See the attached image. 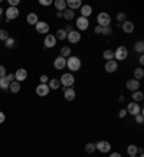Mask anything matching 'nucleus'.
<instances>
[{
	"mask_svg": "<svg viewBox=\"0 0 144 157\" xmlns=\"http://www.w3.org/2000/svg\"><path fill=\"white\" fill-rule=\"evenodd\" d=\"M143 151H144L143 147H138V153H140V154H143Z\"/></svg>",
	"mask_w": 144,
	"mask_h": 157,
	"instance_id": "864d4df0",
	"label": "nucleus"
},
{
	"mask_svg": "<svg viewBox=\"0 0 144 157\" xmlns=\"http://www.w3.org/2000/svg\"><path fill=\"white\" fill-rule=\"evenodd\" d=\"M130 157H137V156H130Z\"/></svg>",
	"mask_w": 144,
	"mask_h": 157,
	"instance_id": "4d7b16f0",
	"label": "nucleus"
},
{
	"mask_svg": "<svg viewBox=\"0 0 144 157\" xmlns=\"http://www.w3.org/2000/svg\"><path fill=\"white\" fill-rule=\"evenodd\" d=\"M9 85L10 82L7 81V78L6 76H0V88L2 90H9Z\"/></svg>",
	"mask_w": 144,
	"mask_h": 157,
	"instance_id": "c756f323",
	"label": "nucleus"
},
{
	"mask_svg": "<svg viewBox=\"0 0 144 157\" xmlns=\"http://www.w3.org/2000/svg\"><path fill=\"white\" fill-rule=\"evenodd\" d=\"M140 157H144V154H140Z\"/></svg>",
	"mask_w": 144,
	"mask_h": 157,
	"instance_id": "6e6d98bb",
	"label": "nucleus"
},
{
	"mask_svg": "<svg viewBox=\"0 0 144 157\" xmlns=\"http://www.w3.org/2000/svg\"><path fill=\"white\" fill-rule=\"evenodd\" d=\"M48 86H49V90H59L61 88V82H59V79L52 78V79H49Z\"/></svg>",
	"mask_w": 144,
	"mask_h": 157,
	"instance_id": "b1692460",
	"label": "nucleus"
},
{
	"mask_svg": "<svg viewBox=\"0 0 144 157\" xmlns=\"http://www.w3.org/2000/svg\"><path fill=\"white\" fill-rule=\"evenodd\" d=\"M63 97H65V100L66 101H74L75 100V97H77V92L75 90L69 86V88H63Z\"/></svg>",
	"mask_w": 144,
	"mask_h": 157,
	"instance_id": "9d476101",
	"label": "nucleus"
},
{
	"mask_svg": "<svg viewBox=\"0 0 144 157\" xmlns=\"http://www.w3.org/2000/svg\"><path fill=\"white\" fill-rule=\"evenodd\" d=\"M2 14H3V9H2V7H0V16H2Z\"/></svg>",
	"mask_w": 144,
	"mask_h": 157,
	"instance_id": "5fc2aeb1",
	"label": "nucleus"
},
{
	"mask_svg": "<svg viewBox=\"0 0 144 157\" xmlns=\"http://www.w3.org/2000/svg\"><path fill=\"white\" fill-rule=\"evenodd\" d=\"M101 35H104V36H110V35H112V28H111V26L102 28L101 29Z\"/></svg>",
	"mask_w": 144,
	"mask_h": 157,
	"instance_id": "f704fd0d",
	"label": "nucleus"
},
{
	"mask_svg": "<svg viewBox=\"0 0 144 157\" xmlns=\"http://www.w3.org/2000/svg\"><path fill=\"white\" fill-rule=\"evenodd\" d=\"M125 88L128 91H131V92H134V91H138L140 88V81H137V79H128L127 81V84H125Z\"/></svg>",
	"mask_w": 144,
	"mask_h": 157,
	"instance_id": "9b49d317",
	"label": "nucleus"
},
{
	"mask_svg": "<svg viewBox=\"0 0 144 157\" xmlns=\"http://www.w3.org/2000/svg\"><path fill=\"white\" fill-rule=\"evenodd\" d=\"M121 29L124 30L125 33H133L134 32V23L131 20H125L124 23H121Z\"/></svg>",
	"mask_w": 144,
	"mask_h": 157,
	"instance_id": "a211bd4d",
	"label": "nucleus"
},
{
	"mask_svg": "<svg viewBox=\"0 0 144 157\" xmlns=\"http://www.w3.org/2000/svg\"><path fill=\"white\" fill-rule=\"evenodd\" d=\"M68 36V32L65 30V29H58L56 33H55V38H56V40H65Z\"/></svg>",
	"mask_w": 144,
	"mask_h": 157,
	"instance_id": "5701e85b",
	"label": "nucleus"
},
{
	"mask_svg": "<svg viewBox=\"0 0 144 157\" xmlns=\"http://www.w3.org/2000/svg\"><path fill=\"white\" fill-rule=\"evenodd\" d=\"M19 0H9V5L12 6V7H16V6H19Z\"/></svg>",
	"mask_w": 144,
	"mask_h": 157,
	"instance_id": "37998d69",
	"label": "nucleus"
},
{
	"mask_svg": "<svg viewBox=\"0 0 144 157\" xmlns=\"http://www.w3.org/2000/svg\"><path fill=\"white\" fill-rule=\"evenodd\" d=\"M9 38V33H7V30H0V40L2 42H6Z\"/></svg>",
	"mask_w": 144,
	"mask_h": 157,
	"instance_id": "e433bc0d",
	"label": "nucleus"
},
{
	"mask_svg": "<svg viewBox=\"0 0 144 157\" xmlns=\"http://www.w3.org/2000/svg\"><path fill=\"white\" fill-rule=\"evenodd\" d=\"M97 22H98V26L101 28H107L111 25V16L107 12H101L98 16H97Z\"/></svg>",
	"mask_w": 144,
	"mask_h": 157,
	"instance_id": "f03ea898",
	"label": "nucleus"
},
{
	"mask_svg": "<svg viewBox=\"0 0 144 157\" xmlns=\"http://www.w3.org/2000/svg\"><path fill=\"white\" fill-rule=\"evenodd\" d=\"M36 26V32L38 33H45V35H48V32H49V25L46 23V22H42V20H39L38 23L35 25Z\"/></svg>",
	"mask_w": 144,
	"mask_h": 157,
	"instance_id": "6e6552de",
	"label": "nucleus"
},
{
	"mask_svg": "<svg viewBox=\"0 0 144 157\" xmlns=\"http://www.w3.org/2000/svg\"><path fill=\"white\" fill-rule=\"evenodd\" d=\"M117 69H118V62L115 61V59L107 61V63H105V71H107V72L112 74V72H115Z\"/></svg>",
	"mask_w": 144,
	"mask_h": 157,
	"instance_id": "dca6fc26",
	"label": "nucleus"
},
{
	"mask_svg": "<svg viewBox=\"0 0 144 157\" xmlns=\"http://www.w3.org/2000/svg\"><path fill=\"white\" fill-rule=\"evenodd\" d=\"M127 153H128L130 156H137V153H138V147H137L135 144H130L128 147H127Z\"/></svg>",
	"mask_w": 144,
	"mask_h": 157,
	"instance_id": "c85d7f7f",
	"label": "nucleus"
},
{
	"mask_svg": "<svg viewBox=\"0 0 144 157\" xmlns=\"http://www.w3.org/2000/svg\"><path fill=\"white\" fill-rule=\"evenodd\" d=\"M97 148H95V144L94 143H86L85 144V151L88 153V154H91V153H94Z\"/></svg>",
	"mask_w": 144,
	"mask_h": 157,
	"instance_id": "72a5a7b5",
	"label": "nucleus"
},
{
	"mask_svg": "<svg viewBox=\"0 0 144 157\" xmlns=\"http://www.w3.org/2000/svg\"><path fill=\"white\" fill-rule=\"evenodd\" d=\"M62 17L65 20H66V22H69V20H72V19H75V13H74V10H71V9H65L62 12Z\"/></svg>",
	"mask_w": 144,
	"mask_h": 157,
	"instance_id": "412c9836",
	"label": "nucleus"
},
{
	"mask_svg": "<svg viewBox=\"0 0 144 157\" xmlns=\"http://www.w3.org/2000/svg\"><path fill=\"white\" fill-rule=\"evenodd\" d=\"M110 157H121V154L115 151V153H112V154H110Z\"/></svg>",
	"mask_w": 144,
	"mask_h": 157,
	"instance_id": "09e8293b",
	"label": "nucleus"
},
{
	"mask_svg": "<svg viewBox=\"0 0 144 157\" xmlns=\"http://www.w3.org/2000/svg\"><path fill=\"white\" fill-rule=\"evenodd\" d=\"M143 76H144V69H143V68H135V69H134V79L140 81Z\"/></svg>",
	"mask_w": 144,
	"mask_h": 157,
	"instance_id": "7c9ffc66",
	"label": "nucleus"
},
{
	"mask_svg": "<svg viewBox=\"0 0 144 157\" xmlns=\"http://www.w3.org/2000/svg\"><path fill=\"white\" fill-rule=\"evenodd\" d=\"M138 62H140V65H143V63H144V56H143V55H140Z\"/></svg>",
	"mask_w": 144,
	"mask_h": 157,
	"instance_id": "8fccbe9b",
	"label": "nucleus"
},
{
	"mask_svg": "<svg viewBox=\"0 0 144 157\" xmlns=\"http://www.w3.org/2000/svg\"><path fill=\"white\" fill-rule=\"evenodd\" d=\"M66 39H68V42H71V43H78L81 40V33L78 30H72V32L68 33Z\"/></svg>",
	"mask_w": 144,
	"mask_h": 157,
	"instance_id": "f8f14e48",
	"label": "nucleus"
},
{
	"mask_svg": "<svg viewBox=\"0 0 144 157\" xmlns=\"http://www.w3.org/2000/svg\"><path fill=\"white\" fill-rule=\"evenodd\" d=\"M131 97H133L134 102H140V101L144 100V94L141 91H134V92H131Z\"/></svg>",
	"mask_w": 144,
	"mask_h": 157,
	"instance_id": "bb28decb",
	"label": "nucleus"
},
{
	"mask_svg": "<svg viewBox=\"0 0 144 157\" xmlns=\"http://www.w3.org/2000/svg\"><path fill=\"white\" fill-rule=\"evenodd\" d=\"M39 79H40V84H48V82H49V78L46 75H42Z\"/></svg>",
	"mask_w": 144,
	"mask_h": 157,
	"instance_id": "a19ab883",
	"label": "nucleus"
},
{
	"mask_svg": "<svg viewBox=\"0 0 144 157\" xmlns=\"http://www.w3.org/2000/svg\"><path fill=\"white\" fill-rule=\"evenodd\" d=\"M56 17L58 19H61V17H62V12H56Z\"/></svg>",
	"mask_w": 144,
	"mask_h": 157,
	"instance_id": "3c124183",
	"label": "nucleus"
},
{
	"mask_svg": "<svg viewBox=\"0 0 144 157\" xmlns=\"http://www.w3.org/2000/svg\"><path fill=\"white\" fill-rule=\"evenodd\" d=\"M49 86L48 84H39L38 86H36V94H38L39 97H46L49 94Z\"/></svg>",
	"mask_w": 144,
	"mask_h": 157,
	"instance_id": "ddd939ff",
	"label": "nucleus"
},
{
	"mask_svg": "<svg viewBox=\"0 0 144 157\" xmlns=\"http://www.w3.org/2000/svg\"><path fill=\"white\" fill-rule=\"evenodd\" d=\"M53 67H55V69H63V68L66 67V59L62 58V56L55 58V61H53Z\"/></svg>",
	"mask_w": 144,
	"mask_h": 157,
	"instance_id": "f3484780",
	"label": "nucleus"
},
{
	"mask_svg": "<svg viewBox=\"0 0 144 157\" xmlns=\"http://www.w3.org/2000/svg\"><path fill=\"white\" fill-rule=\"evenodd\" d=\"M26 22H28L29 25H36L39 22L38 14H36V13H29L28 16H26Z\"/></svg>",
	"mask_w": 144,
	"mask_h": 157,
	"instance_id": "393cba45",
	"label": "nucleus"
},
{
	"mask_svg": "<svg viewBox=\"0 0 144 157\" xmlns=\"http://www.w3.org/2000/svg\"><path fill=\"white\" fill-rule=\"evenodd\" d=\"M101 29H102V28H101V26H98V25H97V26H95V29H94V32H95L97 35H101Z\"/></svg>",
	"mask_w": 144,
	"mask_h": 157,
	"instance_id": "de8ad7c7",
	"label": "nucleus"
},
{
	"mask_svg": "<svg viewBox=\"0 0 144 157\" xmlns=\"http://www.w3.org/2000/svg\"><path fill=\"white\" fill-rule=\"evenodd\" d=\"M128 56V49L125 46H118L114 52V59L115 61H124Z\"/></svg>",
	"mask_w": 144,
	"mask_h": 157,
	"instance_id": "20e7f679",
	"label": "nucleus"
},
{
	"mask_svg": "<svg viewBox=\"0 0 144 157\" xmlns=\"http://www.w3.org/2000/svg\"><path fill=\"white\" fill-rule=\"evenodd\" d=\"M52 5H55L58 12H63V10L66 9V2L65 0H55Z\"/></svg>",
	"mask_w": 144,
	"mask_h": 157,
	"instance_id": "4be33fe9",
	"label": "nucleus"
},
{
	"mask_svg": "<svg viewBox=\"0 0 144 157\" xmlns=\"http://www.w3.org/2000/svg\"><path fill=\"white\" fill-rule=\"evenodd\" d=\"M125 115H127V109H120V113H118V117H120V118H124Z\"/></svg>",
	"mask_w": 144,
	"mask_h": 157,
	"instance_id": "c03bdc74",
	"label": "nucleus"
},
{
	"mask_svg": "<svg viewBox=\"0 0 144 157\" xmlns=\"http://www.w3.org/2000/svg\"><path fill=\"white\" fill-rule=\"evenodd\" d=\"M79 10H81V16L82 17H86V19L92 14V7L89 5H82Z\"/></svg>",
	"mask_w": 144,
	"mask_h": 157,
	"instance_id": "6ab92c4d",
	"label": "nucleus"
},
{
	"mask_svg": "<svg viewBox=\"0 0 144 157\" xmlns=\"http://www.w3.org/2000/svg\"><path fill=\"white\" fill-rule=\"evenodd\" d=\"M39 3H40L42 6H51V5L53 3V2H52V0H40Z\"/></svg>",
	"mask_w": 144,
	"mask_h": 157,
	"instance_id": "ea45409f",
	"label": "nucleus"
},
{
	"mask_svg": "<svg viewBox=\"0 0 144 157\" xmlns=\"http://www.w3.org/2000/svg\"><path fill=\"white\" fill-rule=\"evenodd\" d=\"M125 19H127V17H125V14L124 13H118L117 14V20H118V23H124L125 22Z\"/></svg>",
	"mask_w": 144,
	"mask_h": 157,
	"instance_id": "58836bf2",
	"label": "nucleus"
},
{
	"mask_svg": "<svg viewBox=\"0 0 144 157\" xmlns=\"http://www.w3.org/2000/svg\"><path fill=\"white\" fill-rule=\"evenodd\" d=\"M134 118H135V123H137V124H143V123H144V115H143V111H141L140 114L134 115Z\"/></svg>",
	"mask_w": 144,
	"mask_h": 157,
	"instance_id": "c9c22d12",
	"label": "nucleus"
},
{
	"mask_svg": "<svg viewBox=\"0 0 144 157\" xmlns=\"http://www.w3.org/2000/svg\"><path fill=\"white\" fill-rule=\"evenodd\" d=\"M134 51H135L137 53H140V55H143V52H144V42H143V40H138V42H135Z\"/></svg>",
	"mask_w": 144,
	"mask_h": 157,
	"instance_id": "cd10ccee",
	"label": "nucleus"
},
{
	"mask_svg": "<svg viewBox=\"0 0 144 157\" xmlns=\"http://www.w3.org/2000/svg\"><path fill=\"white\" fill-rule=\"evenodd\" d=\"M5 46L6 48H13L14 46V39L13 38H7V40L5 42Z\"/></svg>",
	"mask_w": 144,
	"mask_h": 157,
	"instance_id": "4c0bfd02",
	"label": "nucleus"
},
{
	"mask_svg": "<svg viewBox=\"0 0 144 157\" xmlns=\"http://www.w3.org/2000/svg\"><path fill=\"white\" fill-rule=\"evenodd\" d=\"M17 16H19V9L17 7H9V9L6 10V20L7 22L16 19Z\"/></svg>",
	"mask_w": 144,
	"mask_h": 157,
	"instance_id": "1a4fd4ad",
	"label": "nucleus"
},
{
	"mask_svg": "<svg viewBox=\"0 0 144 157\" xmlns=\"http://www.w3.org/2000/svg\"><path fill=\"white\" fill-rule=\"evenodd\" d=\"M26 78H28V71H26V69H23V68L17 69V71H16V74H14V79H16L17 82H23Z\"/></svg>",
	"mask_w": 144,
	"mask_h": 157,
	"instance_id": "2eb2a0df",
	"label": "nucleus"
},
{
	"mask_svg": "<svg viewBox=\"0 0 144 157\" xmlns=\"http://www.w3.org/2000/svg\"><path fill=\"white\" fill-rule=\"evenodd\" d=\"M59 56L65 58V59H66V58H69V56H71V48H69V46H63V48L61 49V55H59Z\"/></svg>",
	"mask_w": 144,
	"mask_h": 157,
	"instance_id": "2f4dec72",
	"label": "nucleus"
},
{
	"mask_svg": "<svg viewBox=\"0 0 144 157\" xmlns=\"http://www.w3.org/2000/svg\"><path fill=\"white\" fill-rule=\"evenodd\" d=\"M102 56L105 58L107 61H111V59H114V52H112L111 49H107V51H104Z\"/></svg>",
	"mask_w": 144,
	"mask_h": 157,
	"instance_id": "473e14b6",
	"label": "nucleus"
},
{
	"mask_svg": "<svg viewBox=\"0 0 144 157\" xmlns=\"http://www.w3.org/2000/svg\"><path fill=\"white\" fill-rule=\"evenodd\" d=\"M66 6H68V9H71V10L81 9L82 2H81V0H68V2H66Z\"/></svg>",
	"mask_w": 144,
	"mask_h": 157,
	"instance_id": "aec40b11",
	"label": "nucleus"
},
{
	"mask_svg": "<svg viewBox=\"0 0 144 157\" xmlns=\"http://www.w3.org/2000/svg\"><path fill=\"white\" fill-rule=\"evenodd\" d=\"M6 78H7L9 82H13L14 81V74H9V75H6Z\"/></svg>",
	"mask_w": 144,
	"mask_h": 157,
	"instance_id": "a18cd8bd",
	"label": "nucleus"
},
{
	"mask_svg": "<svg viewBox=\"0 0 144 157\" xmlns=\"http://www.w3.org/2000/svg\"><path fill=\"white\" fill-rule=\"evenodd\" d=\"M118 101H120V102H124V101H125V97H124V95H121V97H120V100H118Z\"/></svg>",
	"mask_w": 144,
	"mask_h": 157,
	"instance_id": "603ef678",
	"label": "nucleus"
},
{
	"mask_svg": "<svg viewBox=\"0 0 144 157\" xmlns=\"http://www.w3.org/2000/svg\"><path fill=\"white\" fill-rule=\"evenodd\" d=\"M5 120H6L5 113H2V111H0V124H3V123H5Z\"/></svg>",
	"mask_w": 144,
	"mask_h": 157,
	"instance_id": "49530a36",
	"label": "nucleus"
},
{
	"mask_svg": "<svg viewBox=\"0 0 144 157\" xmlns=\"http://www.w3.org/2000/svg\"><path fill=\"white\" fill-rule=\"evenodd\" d=\"M9 90H10V92H12V94H17V92L20 91V82H17V81L10 82Z\"/></svg>",
	"mask_w": 144,
	"mask_h": 157,
	"instance_id": "a878e982",
	"label": "nucleus"
},
{
	"mask_svg": "<svg viewBox=\"0 0 144 157\" xmlns=\"http://www.w3.org/2000/svg\"><path fill=\"white\" fill-rule=\"evenodd\" d=\"M55 45H56V38H55V35L48 33L46 35V38H45V40H43V46L51 49V48H53Z\"/></svg>",
	"mask_w": 144,
	"mask_h": 157,
	"instance_id": "423d86ee",
	"label": "nucleus"
},
{
	"mask_svg": "<svg viewBox=\"0 0 144 157\" xmlns=\"http://www.w3.org/2000/svg\"><path fill=\"white\" fill-rule=\"evenodd\" d=\"M59 82H61V85H63L65 88H69V86H72L74 84H75V76L72 75V74H63L62 76H61V79H59Z\"/></svg>",
	"mask_w": 144,
	"mask_h": 157,
	"instance_id": "7ed1b4c3",
	"label": "nucleus"
},
{
	"mask_svg": "<svg viewBox=\"0 0 144 157\" xmlns=\"http://www.w3.org/2000/svg\"><path fill=\"white\" fill-rule=\"evenodd\" d=\"M66 67L69 68V71L75 72V71H79L81 69V59L78 56H69L66 59Z\"/></svg>",
	"mask_w": 144,
	"mask_h": 157,
	"instance_id": "f257e3e1",
	"label": "nucleus"
},
{
	"mask_svg": "<svg viewBox=\"0 0 144 157\" xmlns=\"http://www.w3.org/2000/svg\"><path fill=\"white\" fill-rule=\"evenodd\" d=\"M88 26H89V20L86 19V17L79 16V17L77 19V28L79 29V30H86Z\"/></svg>",
	"mask_w": 144,
	"mask_h": 157,
	"instance_id": "4468645a",
	"label": "nucleus"
},
{
	"mask_svg": "<svg viewBox=\"0 0 144 157\" xmlns=\"http://www.w3.org/2000/svg\"><path fill=\"white\" fill-rule=\"evenodd\" d=\"M127 114H131V115H137V114H140L143 109H141V107L138 105V102H130L128 105H127Z\"/></svg>",
	"mask_w": 144,
	"mask_h": 157,
	"instance_id": "39448f33",
	"label": "nucleus"
},
{
	"mask_svg": "<svg viewBox=\"0 0 144 157\" xmlns=\"http://www.w3.org/2000/svg\"><path fill=\"white\" fill-rule=\"evenodd\" d=\"M7 75V71H6V68L3 65H0V76H6Z\"/></svg>",
	"mask_w": 144,
	"mask_h": 157,
	"instance_id": "79ce46f5",
	"label": "nucleus"
},
{
	"mask_svg": "<svg viewBox=\"0 0 144 157\" xmlns=\"http://www.w3.org/2000/svg\"><path fill=\"white\" fill-rule=\"evenodd\" d=\"M95 148L100 150L101 153H110L111 151V144L108 143V141H105V140H102V141L95 144Z\"/></svg>",
	"mask_w": 144,
	"mask_h": 157,
	"instance_id": "0eeeda50",
	"label": "nucleus"
}]
</instances>
